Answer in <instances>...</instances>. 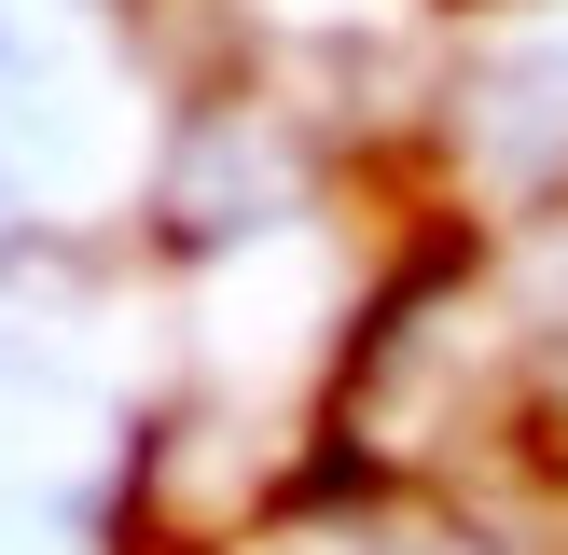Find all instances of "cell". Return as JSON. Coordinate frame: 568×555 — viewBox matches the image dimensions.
<instances>
[{"label":"cell","instance_id":"1","mask_svg":"<svg viewBox=\"0 0 568 555\" xmlns=\"http://www.w3.org/2000/svg\"><path fill=\"white\" fill-rule=\"evenodd\" d=\"M292 139H277V111H250V98H209V111H181L166 125V153H153V222L181 250H236V236H264V222H292Z\"/></svg>","mask_w":568,"mask_h":555},{"label":"cell","instance_id":"2","mask_svg":"<svg viewBox=\"0 0 568 555\" xmlns=\"http://www.w3.org/2000/svg\"><path fill=\"white\" fill-rule=\"evenodd\" d=\"M471 167L499 194H555L568 181V42H514L499 70H471Z\"/></svg>","mask_w":568,"mask_h":555}]
</instances>
